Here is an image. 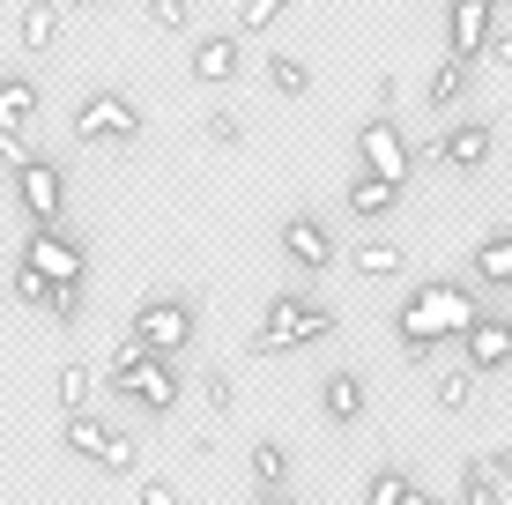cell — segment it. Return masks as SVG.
<instances>
[{
    "label": "cell",
    "mask_w": 512,
    "mask_h": 505,
    "mask_svg": "<svg viewBox=\"0 0 512 505\" xmlns=\"http://www.w3.org/2000/svg\"><path fill=\"white\" fill-rule=\"evenodd\" d=\"M342 208H349V216H364V223H379V216H394V208H401V186L379 179V171H357V179L342 186Z\"/></svg>",
    "instance_id": "obj_17"
},
{
    "label": "cell",
    "mask_w": 512,
    "mask_h": 505,
    "mask_svg": "<svg viewBox=\"0 0 512 505\" xmlns=\"http://www.w3.org/2000/svg\"><path fill=\"white\" fill-rule=\"evenodd\" d=\"M290 8H297V0H238V38H260V30H275Z\"/></svg>",
    "instance_id": "obj_33"
},
{
    "label": "cell",
    "mask_w": 512,
    "mask_h": 505,
    "mask_svg": "<svg viewBox=\"0 0 512 505\" xmlns=\"http://www.w3.org/2000/svg\"><path fill=\"white\" fill-rule=\"evenodd\" d=\"M305 312H312V298H305V290H275V298L260 305L253 357H290V350H305Z\"/></svg>",
    "instance_id": "obj_7"
},
{
    "label": "cell",
    "mask_w": 512,
    "mask_h": 505,
    "mask_svg": "<svg viewBox=\"0 0 512 505\" xmlns=\"http://www.w3.org/2000/svg\"><path fill=\"white\" fill-rule=\"evenodd\" d=\"M282 253H290V268H297V275H327L342 246H334L327 216H282Z\"/></svg>",
    "instance_id": "obj_11"
},
{
    "label": "cell",
    "mask_w": 512,
    "mask_h": 505,
    "mask_svg": "<svg viewBox=\"0 0 512 505\" xmlns=\"http://www.w3.org/2000/svg\"><path fill=\"white\" fill-rule=\"evenodd\" d=\"M82 312H90V283H52V298H45L52 327H82Z\"/></svg>",
    "instance_id": "obj_29"
},
{
    "label": "cell",
    "mask_w": 512,
    "mask_h": 505,
    "mask_svg": "<svg viewBox=\"0 0 512 505\" xmlns=\"http://www.w3.org/2000/svg\"><path fill=\"white\" fill-rule=\"evenodd\" d=\"M193 394L208 402V416H231V409H238V379L223 372V364H208V372L193 379Z\"/></svg>",
    "instance_id": "obj_31"
},
{
    "label": "cell",
    "mask_w": 512,
    "mask_h": 505,
    "mask_svg": "<svg viewBox=\"0 0 512 505\" xmlns=\"http://www.w3.org/2000/svg\"><path fill=\"white\" fill-rule=\"evenodd\" d=\"M401 268H409L401 246H357L349 253V275H372V283H386V275H401Z\"/></svg>",
    "instance_id": "obj_30"
},
{
    "label": "cell",
    "mask_w": 512,
    "mask_h": 505,
    "mask_svg": "<svg viewBox=\"0 0 512 505\" xmlns=\"http://www.w3.org/2000/svg\"><path fill=\"white\" fill-rule=\"evenodd\" d=\"M475 312H483V305H475V290H468V283H438V275H423L409 298H401L394 320H431L438 335L453 342V335H461V327L475 320Z\"/></svg>",
    "instance_id": "obj_3"
},
{
    "label": "cell",
    "mask_w": 512,
    "mask_h": 505,
    "mask_svg": "<svg viewBox=\"0 0 512 505\" xmlns=\"http://www.w3.org/2000/svg\"><path fill=\"white\" fill-rule=\"evenodd\" d=\"M141 127H149V119H141V104L127 90H90L67 112V134H75L82 149H134Z\"/></svg>",
    "instance_id": "obj_2"
},
{
    "label": "cell",
    "mask_w": 512,
    "mask_h": 505,
    "mask_svg": "<svg viewBox=\"0 0 512 505\" xmlns=\"http://www.w3.org/2000/svg\"><path fill=\"white\" fill-rule=\"evenodd\" d=\"M320 416L334 431H357L364 416H372V379H364L357 364H334V372L320 379Z\"/></svg>",
    "instance_id": "obj_10"
},
{
    "label": "cell",
    "mask_w": 512,
    "mask_h": 505,
    "mask_svg": "<svg viewBox=\"0 0 512 505\" xmlns=\"http://www.w3.org/2000/svg\"><path fill=\"white\" fill-rule=\"evenodd\" d=\"M416 498H423V483L401 461H379L372 476H364V505H416Z\"/></svg>",
    "instance_id": "obj_20"
},
{
    "label": "cell",
    "mask_w": 512,
    "mask_h": 505,
    "mask_svg": "<svg viewBox=\"0 0 512 505\" xmlns=\"http://www.w3.org/2000/svg\"><path fill=\"white\" fill-rule=\"evenodd\" d=\"M0 127H15V134L38 127V82H30L23 67H8V75H0Z\"/></svg>",
    "instance_id": "obj_19"
},
{
    "label": "cell",
    "mask_w": 512,
    "mask_h": 505,
    "mask_svg": "<svg viewBox=\"0 0 512 505\" xmlns=\"http://www.w3.org/2000/svg\"><path fill=\"white\" fill-rule=\"evenodd\" d=\"M461 498H468V505H505V498H512V483L498 476V468H490V454H475V461L461 468Z\"/></svg>",
    "instance_id": "obj_24"
},
{
    "label": "cell",
    "mask_w": 512,
    "mask_h": 505,
    "mask_svg": "<svg viewBox=\"0 0 512 505\" xmlns=\"http://www.w3.org/2000/svg\"><path fill=\"white\" fill-rule=\"evenodd\" d=\"M104 431H112V424H104L97 409H67V424H60V446H67V454H75V461H97Z\"/></svg>",
    "instance_id": "obj_23"
},
{
    "label": "cell",
    "mask_w": 512,
    "mask_h": 505,
    "mask_svg": "<svg viewBox=\"0 0 512 505\" xmlns=\"http://www.w3.org/2000/svg\"><path fill=\"white\" fill-rule=\"evenodd\" d=\"M30 156V134H15V127H0V171H15Z\"/></svg>",
    "instance_id": "obj_39"
},
{
    "label": "cell",
    "mask_w": 512,
    "mask_h": 505,
    "mask_svg": "<svg viewBox=\"0 0 512 505\" xmlns=\"http://www.w3.org/2000/svg\"><path fill=\"white\" fill-rule=\"evenodd\" d=\"M60 8H97V0H60Z\"/></svg>",
    "instance_id": "obj_43"
},
{
    "label": "cell",
    "mask_w": 512,
    "mask_h": 505,
    "mask_svg": "<svg viewBox=\"0 0 512 505\" xmlns=\"http://www.w3.org/2000/svg\"><path fill=\"white\" fill-rule=\"evenodd\" d=\"M141 357H149V350H141V335H119V350H112V364H104V394H119V387H127Z\"/></svg>",
    "instance_id": "obj_34"
},
{
    "label": "cell",
    "mask_w": 512,
    "mask_h": 505,
    "mask_svg": "<svg viewBox=\"0 0 512 505\" xmlns=\"http://www.w3.org/2000/svg\"><path fill=\"white\" fill-rule=\"evenodd\" d=\"M453 342H461V364H468V372H483V379L512 372V320H505V312H475Z\"/></svg>",
    "instance_id": "obj_8"
},
{
    "label": "cell",
    "mask_w": 512,
    "mask_h": 505,
    "mask_svg": "<svg viewBox=\"0 0 512 505\" xmlns=\"http://www.w3.org/2000/svg\"><path fill=\"white\" fill-rule=\"evenodd\" d=\"M268 90L275 97H312V67L297 52H268Z\"/></svg>",
    "instance_id": "obj_26"
},
{
    "label": "cell",
    "mask_w": 512,
    "mask_h": 505,
    "mask_svg": "<svg viewBox=\"0 0 512 505\" xmlns=\"http://www.w3.org/2000/svg\"><path fill=\"white\" fill-rule=\"evenodd\" d=\"M394 104H401V82L379 75V82H372V112H394Z\"/></svg>",
    "instance_id": "obj_41"
},
{
    "label": "cell",
    "mask_w": 512,
    "mask_h": 505,
    "mask_svg": "<svg viewBox=\"0 0 512 505\" xmlns=\"http://www.w3.org/2000/svg\"><path fill=\"white\" fill-rule=\"evenodd\" d=\"M253 491L260 498L290 491V446H282V439H253Z\"/></svg>",
    "instance_id": "obj_22"
},
{
    "label": "cell",
    "mask_w": 512,
    "mask_h": 505,
    "mask_svg": "<svg viewBox=\"0 0 512 505\" xmlns=\"http://www.w3.org/2000/svg\"><path fill=\"white\" fill-rule=\"evenodd\" d=\"M490 468H498V476L512 483V446H490Z\"/></svg>",
    "instance_id": "obj_42"
},
{
    "label": "cell",
    "mask_w": 512,
    "mask_h": 505,
    "mask_svg": "<svg viewBox=\"0 0 512 505\" xmlns=\"http://www.w3.org/2000/svg\"><path fill=\"white\" fill-rule=\"evenodd\" d=\"M134 498H141V505H179V483H171V476H141Z\"/></svg>",
    "instance_id": "obj_38"
},
{
    "label": "cell",
    "mask_w": 512,
    "mask_h": 505,
    "mask_svg": "<svg viewBox=\"0 0 512 505\" xmlns=\"http://www.w3.org/2000/svg\"><path fill=\"white\" fill-rule=\"evenodd\" d=\"M141 15H149L156 30H171V38L193 30V0H141Z\"/></svg>",
    "instance_id": "obj_35"
},
{
    "label": "cell",
    "mask_w": 512,
    "mask_h": 505,
    "mask_svg": "<svg viewBox=\"0 0 512 505\" xmlns=\"http://www.w3.org/2000/svg\"><path fill=\"white\" fill-rule=\"evenodd\" d=\"M357 156H364V171H379V179H394V186L416 179V149H409V134L394 127V112H372L357 127Z\"/></svg>",
    "instance_id": "obj_6"
},
{
    "label": "cell",
    "mask_w": 512,
    "mask_h": 505,
    "mask_svg": "<svg viewBox=\"0 0 512 505\" xmlns=\"http://www.w3.org/2000/svg\"><path fill=\"white\" fill-rule=\"evenodd\" d=\"M52 402H60V416L90 409L97 402V372H90V364H60V372H52Z\"/></svg>",
    "instance_id": "obj_25"
},
{
    "label": "cell",
    "mask_w": 512,
    "mask_h": 505,
    "mask_svg": "<svg viewBox=\"0 0 512 505\" xmlns=\"http://www.w3.org/2000/svg\"><path fill=\"white\" fill-rule=\"evenodd\" d=\"M327 335H342V320H334V312L312 298V312H305V350H312V342H327Z\"/></svg>",
    "instance_id": "obj_37"
},
{
    "label": "cell",
    "mask_w": 512,
    "mask_h": 505,
    "mask_svg": "<svg viewBox=\"0 0 512 505\" xmlns=\"http://www.w3.org/2000/svg\"><path fill=\"white\" fill-rule=\"evenodd\" d=\"M468 275H475L483 290H512V223H490V231L475 238Z\"/></svg>",
    "instance_id": "obj_15"
},
{
    "label": "cell",
    "mask_w": 512,
    "mask_h": 505,
    "mask_svg": "<svg viewBox=\"0 0 512 505\" xmlns=\"http://www.w3.org/2000/svg\"><path fill=\"white\" fill-rule=\"evenodd\" d=\"M90 468H104V476H134V468H141V439H134V431H104V446H97Z\"/></svg>",
    "instance_id": "obj_27"
},
{
    "label": "cell",
    "mask_w": 512,
    "mask_h": 505,
    "mask_svg": "<svg viewBox=\"0 0 512 505\" xmlns=\"http://www.w3.org/2000/svg\"><path fill=\"white\" fill-rule=\"evenodd\" d=\"M119 394H127L141 416H171V409L186 402V372H179V357H141L134 379H127Z\"/></svg>",
    "instance_id": "obj_9"
},
{
    "label": "cell",
    "mask_w": 512,
    "mask_h": 505,
    "mask_svg": "<svg viewBox=\"0 0 512 505\" xmlns=\"http://www.w3.org/2000/svg\"><path fill=\"white\" fill-rule=\"evenodd\" d=\"M238 67H245V52H238L231 30H208V38H193V82H201V90H231Z\"/></svg>",
    "instance_id": "obj_14"
},
{
    "label": "cell",
    "mask_w": 512,
    "mask_h": 505,
    "mask_svg": "<svg viewBox=\"0 0 512 505\" xmlns=\"http://www.w3.org/2000/svg\"><path fill=\"white\" fill-rule=\"evenodd\" d=\"M490 30H498V0H453L446 8V52H461V60H483Z\"/></svg>",
    "instance_id": "obj_12"
},
{
    "label": "cell",
    "mask_w": 512,
    "mask_h": 505,
    "mask_svg": "<svg viewBox=\"0 0 512 505\" xmlns=\"http://www.w3.org/2000/svg\"><path fill=\"white\" fill-rule=\"evenodd\" d=\"M201 134H208V142H216V149H238V142H245V119L231 112V104H216V112L201 119Z\"/></svg>",
    "instance_id": "obj_36"
},
{
    "label": "cell",
    "mask_w": 512,
    "mask_h": 505,
    "mask_svg": "<svg viewBox=\"0 0 512 505\" xmlns=\"http://www.w3.org/2000/svg\"><path fill=\"white\" fill-rule=\"evenodd\" d=\"M8 179H15V201H23V216H30V223H60V216H67V171L52 164V156L30 149L23 164L8 171Z\"/></svg>",
    "instance_id": "obj_5"
},
{
    "label": "cell",
    "mask_w": 512,
    "mask_h": 505,
    "mask_svg": "<svg viewBox=\"0 0 512 505\" xmlns=\"http://www.w3.org/2000/svg\"><path fill=\"white\" fill-rule=\"evenodd\" d=\"M475 394H483V372H468V364H453V372H438V379H431L438 416H468V409H475Z\"/></svg>",
    "instance_id": "obj_21"
},
{
    "label": "cell",
    "mask_w": 512,
    "mask_h": 505,
    "mask_svg": "<svg viewBox=\"0 0 512 505\" xmlns=\"http://www.w3.org/2000/svg\"><path fill=\"white\" fill-rule=\"evenodd\" d=\"M490 149H498V134H490L483 119H461V127H446V134L431 142V156H438L446 171H461V179H468V171H483V164H490Z\"/></svg>",
    "instance_id": "obj_13"
},
{
    "label": "cell",
    "mask_w": 512,
    "mask_h": 505,
    "mask_svg": "<svg viewBox=\"0 0 512 505\" xmlns=\"http://www.w3.org/2000/svg\"><path fill=\"white\" fill-rule=\"evenodd\" d=\"M394 342H401V357H409V364H431L438 350H446V335H438L431 320H394Z\"/></svg>",
    "instance_id": "obj_28"
},
{
    "label": "cell",
    "mask_w": 512,
    "mask_h": 505,
    "mask_svg": "<svg viewBox=\"0 0 512 505\" xmlns=\"http://www.w3.org/2000/svg\"><path fill=\"white\" fill-rule=\"evenodd\" d=\"M127 335H141V350H149V357H186L193 335H201V312H193L186 290H149V298L134 305Z\"/></svg>",
    "instance_id": "obj_1"
},
{
    "label": "cell",
    "mask_w": 512,
    "mask_h": 505,
    "mask_svg": "<svg viewBox=\"0 0 512 505\" xmlns=\"http://www.w3.org/2000/svg\"><path fill=\"white\" fill-rule=\"evenodd\" d=\"M468 90H475V60L446 52V60L431 67V82H423V104H431V112H453V104H461Z\"/></svg>",
    "instance_id": "obj_18"
},
{
    "label": "cell",
    "mask_w": 512,
    "mask_h": 505,
    "mask_svg": "<svg viewBox=\"0 0 512 505\" xmlns=\"http://www.w3.org/2000/svg\"><path fill=\"white\" fill-rule=\"evenodd\" d=\"M15 260L45 268L52 283H90V246L67 231V216L60 223H30V238H23V253H15Z\"/></svg>",
    "instance_id": "obj_4"
},
{
    "label": "cell",
    "mask_w": 512,
    "mask_h": 505,
    "mask_svg": "<svg viewBox=\"0 0 512 505\" xmlns=\"http://www.w3.org/2000/svg\"><path fill=\"white\" fill-rule=\"evenodd\" d=\"M483 60L498 67V75H512V30H490V45H483Z\"/></svg>",
    "instance_id": "obj_40"
},
{
    "label": "cell",
    "mask_w": 512,
    "mask_h": 505,
    "mask_svg": "<svg viewBox=\"0 0 512 505\" xmlns=\"http://www.w3.org/2000/svg\"><path fill=\"white\" fill-rule=\"evenodd\" d=\"M8 290H15V305H23V312H45V298H52V275H45V268H30V260H15Z\"/></svg>",
    "instance_id": "obj_32"
},
{
    "label": "cell",
    "mask_w": 512,
    "mask_h": 505,
    "mask_svg": "<svg viewBox=\"0 0 512 505\" xmlns=\"http://www.w3.org/2000/svg\"><path fill=\"white\" fill-rule=\"evenodd\" d=\"M60 0H23V15H15V45L30 52V60H45L52 45H60Z\"/></svg>",
    "instance_id": "obj_16"
}]
</instances>
